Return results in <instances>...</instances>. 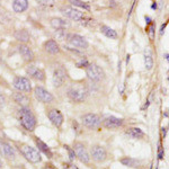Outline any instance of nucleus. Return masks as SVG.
Segmentation results:
<instances>
[{
  "mask_svg": "<svg viewBox=\"0 0 169 169\" xmlns=\"http://www.w3.org/2000/svg\"><path fill=\"white\" fill-rule=\"evenodd\" d=\"M100 32L104 34L105 36L110 37V38H113V39L117 38V33H116V31H114L113 28L108 27V26H105V25L101 26V27H100Z\"/></svg>",
  "mask_w": 169,
  "mask_h": 169,
  "instance_id": "nucleus-25",
  "label": "nucleus"
},
{
  "mask_svg": "<svg viewBox=\"0 0 169 169\" xmlns=\"http://www.w3.org/2000/svg\"><path fill=\"white\" fill-rule=\"evenodd\" d=\"M81 123L88 129H96L100 124V117L97 114L88 113L81 117Z\"/></svg>",
  "mask_w": 169,
  "mask_h": 169,
  "instance_id": "nucleus-6",
  "label": "nucleus"
},
{
  "mask_svg": "<svg viewBox=\"0 0 169 169\" xmlns=\"http://www.w3.org/2000/svg\"><path fill=\"white\" fill-rule=\"evenodd\" d=\"M45 169H55V168H53V167H51V166H49V167H46Z\"/></svg>",
  "mask_w": 169,
  "mask_h": 169,
  "instance_id": "nucleus-35",
  "label": "nucleus"
},
{
  "mask_svg": "<svg viewBox=\"0 0 169 169\" xmlns=\"http://www.w3.org/2000/svg\"><path fill=\"white\" fill-rule=\"evenodd\" d=\"M44 49L46 52H49L50 54H56L60 52V46L59 44L54 41V39H50L48 42H45Z\"/></svg>",
  "mask_w": 169,
  "mask_h": 169,
  "instance_id": "nucleus-18",
  "label": "nucleus"
},
{
  "mask_svg": "<svg viewBox=\"0 0 169 169\" xmlns=\"http://www.w3.org/2000/svg\"><path fill=\"white\" fill-rule=\"evenodd\" d=\"M35 143H36V146L38 148L39 151H42L44 155L48 156V158H52V157H53V153H52L51 149L48 146V144L44 143V142H43L41 139L35 138Z\"/></svg>",
  "mask_w": 169,
  "mask_h": 169,
  "instance_id": "nucleus-19",
  "label": "nucleus"
},
{
  "mask_svg": "<svg viewBox=\"0 0 169 169\" xmlns=\"http://www.w3.org/2000/svg\"><path fill=\"white\" fill-rule=\"evenodd\" d=\"M63 168L64 169H79L74 163H63Z\"/></svg>",
  "mask_w": 169,
  "mask_h": 169,
  "instance_id": "nucleus-32",
  "label": "nucleus"
},
{
  "mask_svg": "<svg viewBox=\"0 0 169 169\" xmlns=\"http://www.w3.org/2000/svg\"><path fill=\"white\" fill-rule=\"evenodd\" d=\"M166 26H167V24H165V25L161 26V29H160V34H161V35H162V34H163V29L166 28Z\"/></svg>",
  "mask_w": 169,
  "mask_h": 169,
  "instance_id": "nucleus-34",
  "label": "nucleus"
},
{
  "mask_svg": "<svg viewBox=\"0 0 169 169\" xmlns=\"http://www.w3.org/2000/svg\"><path fill=\"white\" fill-rule=\"evenodd\" d=\"M34 95H35V98L37 100L42 101V103H45V104H48V103H51V101H53V96L52 94H50L46 89H44L43 87H35L34 89Z\"/></svg>",
  "mask_w": 169,
  "mask_h": 169,
  "instance_id": "nucleus-7",
  "label": "nucleus"
},
{
  "mask_svg": "<svg viewBox=\"0 0 169 169\" xmlns=\"http://www.w3.org/2000/svg\"><path fill=\"white\" fill-rule=\"evenodd\" d=\"M6 105V97L3 95H0V110H3Z\"/></svg>",
  "mask_w": 169,
  "mask_h": 169,
  "instance_id": "nucleus-33",
  "label": "nucleus"
},
{
  "mask_svg": "<svg viewBox=\"0 0 169 169\" xmlns=\"http://www.w3.org/2000/svg\"><path fill=\"white\" fill-rule=\"evenodd\" d=\"M68 41L72 46L79 49H87L88 48V42L86 41V38L78 34H71V35H68Z\"/></svg>",
  "mask_w": 169,
  "mask_h": 169,
  "instance_id": "nucleus-8",
  "label": "nucleus"
},
{
  "mask_svg": "<svg viewBox=\"0 0 169 169\" xmlns=\"http://www.w3.org/2000/svg\"><path fill=\"white\" fill-rule=\"evenodd\" d=\"M3 167V162H1V160H0V168Z\"/></svg>",
  "mask_w": 169,
  "mask_h": 169,
  "instance_id": "nucleus-36",
  "label": "nucleus"
},
{
  "mask_svg": "<svg viewBox=\"0 0 169 169\" xmlns=\"http://www.w3.org/2000/svg\"><path fill=\"white\" fill-rule=\"evenodd\" d=\"M26 72H27V74L32 76L34 79H36V80H38V81H43V80L45 79L44 71L41 70V69H38V68H36V67H34V65H29V67H27Z\"/></svg>",
  "mask_w": 169,
  "mask_h": 169,
  "instance_id": "nucleus-16",
  "label": "nucleus"
},
{
  "mask_svg": "<svg viewBox=\"0 0 169 169\" xmlns=\"http://www.w3.org/2000/svg\"><path fill=\"white\" fill-rule=\"evenodd\" d=\"M49 120L51 121V123L55 125L56 127H60L63 123V115L62 113L58 110H51L50 112L48 113Z\"/></svg>",
  "mask_w": 169,
  "mask_h": 169,
  "instance_id": "nucleus-14",
  "label": "nucleus"
},
{
  "mask_svg": "<svg viewBox=\"0 0 169 169\" xmlns=\"http://www.w3.org/2000/svg\"><path fill=\"white\" fill-rule=\"evenodd\" d=\"M36 1L41 6H45V7H52L55 3V0H36Z\"/></svg>",
  "mask_w": 169,
  "mask_h": 169,
  "instance_id": "nucleus-30",
  "label": "nucleus"
},
{
  "mask_svg": "<svg viewBox=\"0 0 169 169\" xmlns=\"http://www.w3.org/2000/svg\"><path fill=\"white\" fill-rule=\"evenodd\" d=\"M18 117H19L20 124L27 131L32 132V131L35 130V127H36V117L34 116V114L28 107H23L22 110H19Z\"/></svg>",
  "mask_w": 169,
  "mask_h": 169,
  "instance_id": "nucleus-2",
  "label": "nucleus"
},
{
  "mask_svg": "<svg viewBox=\"0 0 169 169\" xmlns=\"http://www.w3.org/2000/svg\"><path fill=\"white\" fill-rule=\"evenodd\" d=\"M19 53L20 55L23 56V59L25 60V61H32L34 59V53L32 49L27 45H20L19 46Z\"/></svg>",
  "mask_w": 169,
  "mask_h": 169,
  "instance_id": "nucleus-17",
  "label": "nucleus"
},
{
  "mask_svg": "<svg viewBox=\"0 0 169 169\" xmlns=\"http://www.w3.org/2000/svg\"><path fill=\"white\" fill-rule=\"evenodd\" d=\"M103 123H104V126L107 129H117L123 125V120L115 117V116H107Z\"/></svg>",
  "mask_w": 169,
  "mask_h": 169,
  "instance_id": "nucleus-15",
  "label": "nucleus"
},
{
  "mask_svg": "<svg viewBox=\"0 0 169 169\" xmlns=\"http://www.w3.org/2000/svg\"><path fill=\"white\" fill-rule=\"evenodd\" d=\"M89 95V90L87 86L84 84H73L69 90H68V96L70 97L71 100L76 101V103H81L87 98Z\"/></svg>",
  "mask_w": 169,
  "mask_h": 169,
  "instance_id": "nucleus-1",
  "label": "nucleus"
},
{
  "mask_svg": "<svg viewBox=\"0 0 169 169\" xmlns=\"http://www.w3.org/2000/svg\"><path fill=\"white\" fill-rule=\"evenodd\" d=\"M14 99H15V101H16L17 104L22 105L23 107H26L28 105V103H29V99H28L27 96L24 95V94H20V93L15 94Z\"/></svg>",
  "mask_w": 169,
  "mask_h": 169,
  "instance_id": "nucleus-24",
  "label": "nucleus"
},
{
  "mask_svg": "<svg viewBox=\"0 0 169 169\" xmlns=\"http://www.w3.org/2000/svg\"><path fill=\"white\" fill-rule=\"evenodd\" d=\"M121 163L124 165V166H127V167H138L140 161L136 160V159H133V158L126 157V158H123V159H122Z\"/></svg>",
  "mask_w": 169,
  "mask_h": 169,
  "instance_id": "nucleus-26",
  "label": "nucleus"
},
{
  "mask_svg": "<svg viewBox=\"0 0 169 169\" xmlns=\"http://www.w3.org/2000/svg\"><path fill=\"white\" fill-rule=\"evenodd\" d=\"M51 26L58 31V29H65L69 25H68V23L64 19L56 17V18H52L51 19Z\"/></svg>",
  "mask_w": 169,
  "mask_h": 169,
  "instance_id": "nucleus-21",
  "label": "nucleus"
},
{
  "mask_svg": "<svg viewBox=\"0 0 169 169\" xmlns=\"http://www.w3.org/2000/svg\"><path fill=\"white\" fill-rule=\"evenodd\" d=\"M28 8L27 0H14L13 3V9L15 13H23Z\"/></svg>",
  "mask_w": 169,
  "mask_h": 169,
  "instance_id": "nucleus-20",
  "label": "nucleus"
},
{
  "mask_svg": "<svg viewBox=\"0 0 169 169\" xmlns=\"http://www.w3.org/2000/svg\"><path fill=\"white\" fill-rule=\"evenodd\" d=\"M106 150L101 146H94L91 148V157L97 162H103L106 159Z\"/></svg>",
  "mask_w": 169,
  "mask_h": 169,
  "instance_id": "nucleus-12",
  "label": "nucleus"
},
{
  "mask_svg": "<svg viewBox=\"0 0 169 169\" xmlns=\"http://www.w3.org/2000/svg\"><path fill=\"white\" fill-rule=\"evenodd\" d=\"M126 134L133 139H141L144 136V132L139 127H130L126 131Z\"/></svg>",
  "mask_w": 169,
  "mask_h": 169,
  "instance_id": "nucleus-22",
  "label": "nucleus"
},
{
  "mask_svg": "<svg viewBox=\"0 0 169 169\" xmlns=\"http://www.w3.org/2000/svg\"><path fill=\"white\" fill-rule=\"evenodd\" d=\"M14 87L19 91H31L32 90L31 81L25 77H17L14 80Z\"/></svg>",
  "mask_w": 169,
  "mask_h": 169,
  "instance_id": "nucleus-9",
  "label": "nucleus"
},
{
  "mask_svg": "<svg viewBox=\"0 0 169 169\" xmlns=\"http://www.w3.org/2000/svg\"><path fill=\"white\" fill-rule=\"evenodd\" d=\"M19 151L20 153L32 163H37L42 160V158H41V155L38 153V151H37L35 148H32V146H27V144H22V146H19Z\"/></svg>",
  "mask_w": 169,
  "mask_h": 169,
  "instance_id": "nucleus-3",
  "label": "nucleus"
},
{
  "mask_svg": "<svg viewBox=\"0 0 169 169\" xmlns=\"http://www.w3.org/2000/svg\"><path fill=\"white\" fill-rule=\"evenodd\" d=\"M54 37L59 41H64L65 38H68V34L65 33V29H58L54 34Z\"/></svg>",
  "mask_w": 169,
  "mask_h": 169,
  "instance_id": "nucleus-29",
  "label": "nucleus"
},
{
  "mask_svg": "<svg viewBox=\"0 0 169 169\" xmlns=\"http://www.w3.org/2000/svg\"><path fill=\"white\" fill-rule=\"evenodd\" d=\"M73 151H74V155L78 157V159L81 161L82 163H89L90 156L84 144L80 143V142L74 143V146H73Z\"/></svg>",
  "mask_w": 169,
  "mask_h": 169,
  "instance_id": "nucleus-5",
  "label": "nucleus"
},
{
  "mask_svg": "<svg viewBox=\"0 0 169 169\" xmlns=\"http://www.w3.org/2000/svg\"><path fill=\"white\" fill-rule=\"evenodd\" d=\"M86 73L89 79L94 80V81H100L105 77L104 70L101 69L99 65L97 64H89L86 69Z\"/></svg>",
  "mask_w": 169,
  "mask_h": 169,
  "instance_id": "nucleus-4",
  "label": "nucleus"
},
{
  "mask_svg": "<svg viewBox=\"0 0 169 169\" xmlns=\"http://www.w3.org/2000/svg\"><path fill=\"white\" fill-rule=\"evenodd\" d=\"M144 65H146V70H151L153 67V60H152V56L149 51H148V53L146 52L144 53Z\"/></svg>",
  "mask_w": 169,
  "mask_h": 169,
  "instance_id": "nucleus-27",
  "label": "nucleus"
},
{
  "mask_svg": "<svg viewBox=\"0 0 169 169\" xmlns=\"http://www.w3.org/2000/svg\"><path fill=\"white\" fill-rule=\"evenodd\" d=\"M65 79H67V72H65L64 69L58 68V69L54 70L52 80H53V84L55 86V87H60V86H62V84H64Z\"/></svg>",
  "mask_w": 169,
  "mask_h": 169,
  "instance_id": "nucleus-11",
  "label": "nucleus"
},
{
  "mask_svg": "<svg viewBox=\"0 0 169 169\" xmlns=\"http://www.w3.org/2000/svg\"><path fill=\"white\" fill-rule=\"evenodd\" d=\"M0 155L5 157L6 159H14L15 158V149L7 142L0 141Z\"/></svg>",
  "mask_w": 169,
  "mask_h": 169,
  "instance_id": "nucleus-13",
  "label": "nucleus"
},
{
  "mask_svg": "<svg viewBox=\"0 0 169 169\" xmlns=\"http://www.w3.org/2000/svg\"><path fill=\"white\" fill-rule=\"evenodd\" d=\"M64 148L68 150V152H69V157H70V160H73V159L76 158V157H74V156H76V155H74V151H73V150H71L70 146H64Z\"/></svg>",
  "mask_w": 169,
  "mask_h": 169,
  "instance_id": "nucleus-31",
  "label": "nucleus"
},
{
  "mask_svg": "<svg viewBox=\"0 0 169 169\" xmlns=\"http://www.w3.org/2000/svg\"><path fill=\"white\" fill-rule=\"evenodd\" d=\"M62 13L72 20H76V22H80L84 18V14H82L80 10H77V9L72 8V7H64L62 8Z\"/></svg>",
  "mask_w": 169,
  "mask_h": 169,
  "instance_id": "nucleus-10",
  "label": "nucleus"
},
{
  "mask_svg": "<svg viewBox=\"0 0 169 169\" xmlns=\"http://www.w3.org/2000/svg\"><path fill=\"white\" fill-rule=\"evenodd\" d=\"M69 3H70L71 5H73V6H77V7H80V8L86 9V10H89V9H90L89 5H88V3H84L82 0H69Z\"/></svg>",
  "mask_w": 169,
  "mask_h": 169,
  "instance_id": "nucleus-28",
  "label": "nucleus"
},
{
  "mask_svg": "<svg viewBox=\"0 0 169 169\" xmlns=\"http://www.w3.org/2000/svg\"><path fill=\"white\" fill-rule=\"evenodd\" d=\"M29 33H28L26 29H19V31H17L16 33H15V38L17 39V41H19V42H28L29 41Z\"/></svg>",
  "mask_w": 169,
  "mask_h": 169,
  "instance_id": "nucleus-23",
  "label": "nucleus"
}]
</instances>
